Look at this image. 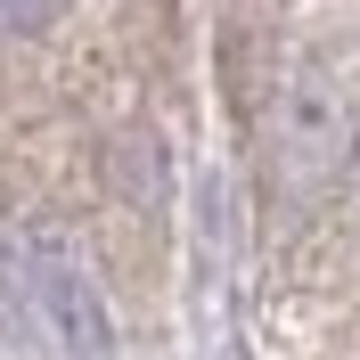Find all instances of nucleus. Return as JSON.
Returning <instances> with one entry per match:
<instances>
[{
    "label": "nucleus",
    "mask_w": 360,
    "mask_h": 360,
    "mask_svg": "<svg viewBox=\"0 0 360 360\" xmlns=\"http://www.w3.org/2000/svg\"><path fill=\"white\" fill-rule=\"evenodd\" d=\"M352 148V98L336 74H287L270 90V180L278 188H328Z\"/></svg>",
    "instance_id": "f257e3e1"
},
{
    "label": "nucleus",
    "mask_w": 360,
    "mask_h": 360,
    "mask_svg": "<svg viewBox=\"0 0 360 360\" xmlns=\"http://www.w3.org/2000/svg\"><path fill=\"white\" fill-rule=\"evenodd\" d=\"M33 295H41L49 328L66 344L74 360H107V311H98V287H90V270L74 262L58 238H33Z\"/></svg>",
    "instance_id": "f03ea898"
},
{
    "label": "nucleus",
    "mask_w": 360,
    "mask_h": 360,
    "mask_svg": "<svg viewBox=\"0 0 360 360\" xmlns=\"http://www.w3.org/2000/svg\"><path fill=\"white\" fill-rule=\"evenodd\" d=\"M58 0H0V33H49Z\"/></svg>",
    "instance_id": "7ed1b4c3"
}]
</instances>
